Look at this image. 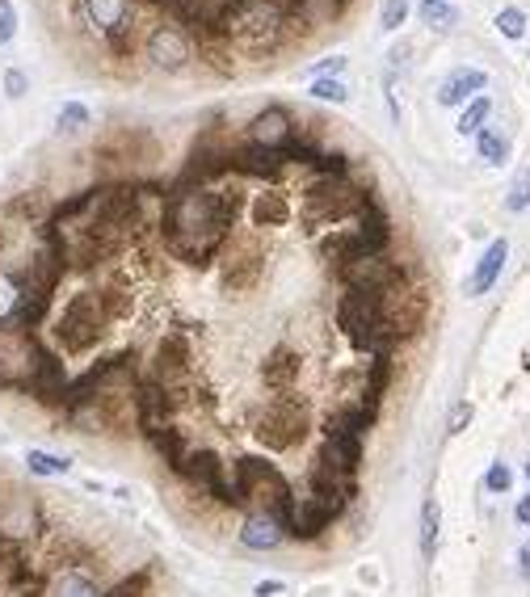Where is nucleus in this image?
Masks as SVG:
<instances>
[{"label": "nucleus", "mask_w": 530, "mask_h": 597, "mask_svg": "<svg viewBox=\"0 0 530 597\" xmlns=\"http://www.w3.org/2000/svg\"><path fill=\"white\" fill-rule=\"evenodd\" d=\"M244 211V194L236 190H169L165 185V211H160V240L165 253L177 257L190 270H211L215 257L228 249L232 228Z\"/></svg>", "instance_id": "obj_1"}, {"label": "nucleus", "mask_w": 530, "mask_h": 597, "mask_svg": "<svg viewBox=\"0 0 530 597\" xmlns=\"http://www.w3.org/2000/svg\"><path fill=\"white\" fill-rule=\"evenodd\" d=\"M139 379H144V362H139L135 349H118V354H106L89 362L80 375L68 379V391L64 400H59L55 408V425L64 429L76 413H85V408H93L101 396H118V391H131Z\"/></svg>", "instance_id": "obj_2"}, {"label": "nucleus", "mask_w": 530, "mask_h": 597, "mask_svg": "<svg viewBox=\"0 0 530 597\" xmlns=\"http://www.w3.org/2000/svg\"><path fill=\"white\" fill-rule=\"evenodd\" d=\"M333 320L341 328V337L350 341L358 354L379 358V354H396V337L383 328V295H362V291H341Z\"/></svg>", "instance_id": "obj_3"}, {"label": "nucleus", "mask_w": 530, "mask_h": 597, "mask_svg": "<svg viewBox=\"0 0 530 597\" xmlns=\"http://www.w3.org/2000/svg\"><path fill=\"white\" fill-rule=\"evenodd\" d=\"M375 190H366L362 181H354L350 173L345 177H316L308 190H303V207H299V219L308 223L312 232L320 228H333V223H345V219H358L362 207L371 202Z\"/></svg>", "instance_id": "obj_4"}, {"label": "nucleus", "mask_w": 530, "mask_h": 597, "mask_svg": "<svg viewBox=\"0 0 530 597\" xmlns=\"http://www.w3.org/2000/svg\"><path fill=\"white\" fill-rule=\"evenodd\" d=\"M106 312L97 303V291H76L64 307H55L51 316V345L59 354H89V349L106 337Z\"/></svg>", "instance_id": "obj_5"}, {"label": "nucleus", "mask_w": 530, "mask_h": 597, "mask_svg": "<svg viewBox=\"0 0 530 597\" xmlns=\"http://www.w3.org/2000/svg\"><path fill=\"white\" fill-rule=\"evenodd\" d=\"M282 38H287V17H282L274 5H265V0H249L228 26V47H236L249 59L278 55Z\"/></svg>", "instance_id": "obj_6"}, {"label": "nucleus", "mask_w": 530, "mask_h": 597, "mask_svg": "<svg viewBox=\"0 0 530 597\" xmlns=\"http://www.w3.org/2000/svg\"><path fill=\"white\" fill-rule=\"evenodd\" d=\"M333 278L345 286V291H362V295H396L413 282L409 265L400 257L383 253V257H362V261H345V265H329Z\"/></svg>", "instance_id": "obj_7"}, {"label": "nucleus", "mask_w": 530, "mask_h": 597, "mask_svg": "<svg viewBox=\"0 0 530 597\" xmlns=\"http://www.w3.org/2000/svg\"><path fill=\"white\" fill-rule=\"evenodd\" d=\"M181 484H190L198 492L219 505V509H236V492H232V480H228V463L215 446H190V455L181 459V467L173 471Z\"/></svg>", "instance_id": "obj_8"}, {"label": "nucleus", "mask_w": 530, "mask_h": 597, "mask_svg": "<svg viewBox=\"0 0 530 597\" xmlns=\"http://www.w3.org/2000/svg\"><path fill=\"white\" fill-rule=\"evenodd\" d=\"M148 370L169 391H190L194 387V333L190 328H169V333L156 341Z\"/></svg>", "instance_id": "obj_9"}, {"label": "nucleus", "mask_w": 530, "mask_h": 597, "mask_svg": "<svg viewBox=\"0 0 530 597\" xmlns=\"http://www.w3.org/2000/svg\"><path fill=\"white\" fill-rule=\"evenodd\" d=\"M257 434L270 450H291L308 434V413L295 396H278L274 404H265V413L257 417Z\"/></svg>", "instance_id": "obj_10"}, {"label": "nucleus", "mask_w": 530, "mask_h": 597, "mask_svg": "<svg viewBox=\"0 0 530 597\" xmlns=\"http://www.w3.org/2000/svg\"><path fill=\"white\" fill-rule=\"evenodd\" d=\"M425 320H430V295L421 291V286H404V291H396V295H387L383 299V328L392 333L400 345L404 341H413L421 328H425Z\"/></svg>", "instance_id": "obj_11"}, {"label": "nucleus", "mask_w": 530, "mask_h": 597, "mask_svg": "<svg viewBox=\"0 0 530 597\" xmlns=\"http://www.w3.org/2000/svg\"><path fill=\"white\" fill-rule=\"evenodd\" d=\"M308 492H312V501L333 505V509L345 513V509L358 501V476H345V471L329 455H316L308 463Z\"/></svg>", "instance_id": "obj_12"}, {"label": "nucleus", "mask_w": 530, "mask_h": 597, "mask_svg": "<svg viewBox=\"0 0 530 597\" xmlns=\"http://www.w3.org/2000/svg\"><path fill=\"white\" fill-rule=\"evenodd\" d=\"M148 59H152V68L160 72H186L190 68V59H194V43H190V34L181 30V26H165L160 22L152 34H148V43H144Z\"/></svg>", "instance_id": "obj_13"}, {"label": "nucleus", "mask_w": 530, "mask_h": 597, "mask_svg": "<svg viewBox=\"0 0 530 597\" xmlns=\"http://www.w3.org/2000/svg\"><path fill=\"white\" fill-rule=\"evenodd\" d=\"M232 169H236L240 177H253V181H265V185H278L282 173H287V156H282L278 148H261V143L244 139V143H236V152H232Z\"/></svg>", "instance_id": "obj_14"}, {"label": "nucleus", "mask_w": 530, "mask_h": 597, "mask_svg": "<svg viewBox=\"0 0 530 597\" xmlns=\"http://www.w3.org/2000/svg\"><path fill=\"white\" fill-rule=\"evenodd\" d=\"M341 518H345V513L333 509V505H320V501H312V497L299 501L295 522H291V530H287V543H320Z\"/></svg>", "instance_id": "obj_15"}, {"label": "nucleus", "mask_w": 530, "mask_h": 597, "mask_svg": "<svg viewBox=\"0 0 530 597\" xmlns=\"http://www.w3.org/2000/svg\"><path fill=\"white\" fill-rule=\"evenodd\" d=\"M295 135H299V127H295V118H291L287 106H265V110L253 114V122H249V139L261 143V148H278V152H282Z\"/></svg>", "instance_id": "obj_16"}, {"label": "nucleus", "mask_w": 530, "mask_h": 597, "mask_svg": "<svg viewBox=\"0 0 530 597\" xmlns=\"http://www.w3.org/2000/svg\"><path fill=\"white\" fill-rule=\"evenodd\" d=\"M299 366H303V358H299L295 345H274L261 362V383L270 387L274 396H287V391L299 383Z\"/></svg>", "instance_id": "obj_17"}, {"label": "nucleus", "mask_w": 530, "mask_h": 597, "mask_svg": "<svg viewBox=\"0 0 530 597\" xmlns=\"http://www.w3.org/2000/svg\"><path fill=\"white\" fill-rule=\"evenodd\" d=\"M396 379V362L392 354H379L362 366V391H358V404L366 408V417H375L379 421V408H383V396H387V387H392Z\"/></svg>", "instance_id": "obj_18"}, {"label": "nucleus", "mask_w": 530, "mask_h": 597, "mask_svg": "<svg viewBox=\"0 0 530 597\" xmlns=\"http://www.w3.org/2000/svg\"><path fill=\"white\" fill-rule=\"evenodd\" d=\"M139 438L148 442V450H152V455L165 463L169 471H177L181 459L190 455V442H186V434H181L177 425H148V429H139Z\"/></svg>", "instance_id": "obj_19"}, {"label": "nucleus", "mask_w": 530, "mask_h": 597, "mask_svg": "<svg viewBox=\"0 0 530 597\" xmlns=\"http://www.w3.org/2000/svg\"><path fill=\"white\" fill-rule=\"evenodd\" d=\"M505 261H509V240L501 236V240L488 244L484 257L476 261L472 278H467V295H488V291H493L497 278H501V270H505Z\"/></svg>", "instance_id": "obj_20"}, {"label": "nucleus", "mask_w": 530, "mask_h": 597, "mask_svg": "<svg viewBox=\"0 0 530 597\" xmlns=\"http://www.w3.org/2000/svg\"><path fill=\"white\" fill-rule=\"evenodd\" d=\"M488 85V76L480 68H455L451 76L438 85V101L442 106H467V101H476Z\"/></svg>", "instance_id": "obj_21"}, {"label": "nucleus", "mask_w": 530, "mask_h": 597, "mask_svg": "<svg viewBox=\"0 0 530 597\" xmlns=\"http://www.w3.org/2000/svg\"><path fill=\"white\" fill-rule=\"evenodd\" d=\"M240 543L249 547V551H274V547H282L287 539H282V526L270 518V513H249L244 518V526H240Z\"/></svg>", "instance_id": "obj_22"}, {"label": "nucleus", "mask_w": 530, "mask_h": 597, "mask_svg": "<svg viewBox=\"0 0 530 597\" xmlns=\"http://www.w3.org/2000/svg\"><path fill=\"white\" fill-rule=\"evenodd\" d=\"M80 9H85V17L101 34H110L122 17L135 13V0H80Z\"/></svg>", "instance_id": "obj_23"}, {"label": "nucleus", "mask_w": 530, "mask_h": 597, "mask_svg": "<svg viewBox=\"0 0 530 597\" xmlns=\"http://www.w3.org/2000/svg\"><path fill=\"white\" fill-rule=\"evenodd\" d=\"M291 219V202H287V194H257V202H253V223L257 228H282V223Z\"/></svg>", "instance_id": "obj_24"}, {"label": "nucleus", "mask_w": 530, "mask_h": 597, "mask_svg": "<svg viewBox=\"0 0 530 597\" xmlns=\"http://www.w3.org/2000/svg\"><path fill=\"white\" fill-rule=\"evenodd\" d=\"M51 597H101V589L80 568H59L55 585H51Z\"/></svg>", "instance_id": "obj_25"}, {"label": "nucleus", "mask_w": 530, "mask_h": 597, "mask_svg": "<svg viewBox=\"0 0 530 597\" xmlns=\"http://www.w3.org/2000/svg\"><path fill=\"white\" fill-rule=\"evenodd\" d=\"M261 270H265V261L249 253V257H240L223 270V286H228V291H249V286L261 282Z\"/></svg>", "instance_id": "obj_26"}, {"label": "nucleus", "mask_w": 530, "mask_h": 597, "mask_svg": "<svg viewBox=\"0 0 530 597\" xmlns=\"http://www.w3.org/2000/svg\"><path fill=\"white\" fill-rule=\"evenodd\" d=\"M97 303H101V312H106V320H122V316H131V291H127V282H106V286H97Z\"/></svg>", "instance_id": "obj_27"}, {"label": "nucleus", "mask_w": 530, "mask_h": 597, "mask_svg": "<svg viewBox=\"0 0 530 597\" xmlns=\"http://www.w3.org/2000/svg\"><path fill=\"white\" fill-rule=\"evenodd\" d=\"M438 530H442L438 497H425L421 501V555L425 560H434V551H438Z\"/></svg>", "instance_id": "obj_28"}, {"label": "nucleus", "mask_w": 530, "mask_h": 597, "mask_svg": "<svg viewBox=\"0 0 530 597\" xmlns=\"http://www.w3.org/2000/svg\"><path fill=\"white\" fill-rule=\"evenodd\" d=\"M476 152H480L484 164H505V160H509V139H505V131L484 127V131L476 135Z\"/></svg>", "instance_id": "obj_29"}, {"label": "nucleus", "mask_w": 530, "mask_h": 597, "mask_svg": "<svg viewBox=\"0 0 530 597\" xmlns=\"http://www.w3.org/2000/svg\"><path fill=\"white\" fill-rule=\"evenodd\" d=\"M488 114H493V101H488V97L467 101L463 114H459V135H480L488 127Z\"/></svg>", "instance_id": "obj_30"}, {"label": "nucleus", "mask_w": 530, "mask_h": 597, "mask_svg": "<svg viewBox=\"0 0 530 597\" xmlns=\"http://www.w3.org/2000/svg\"><path fill=\"white\" fill-rule=\"evenodd\" d=\"M345 5H350V0H308V9L299 13V22H308V26L337 22V17L345 13Z\"/></svg>", "instance_id": "obj_31"}, {"label": "nucleus", "mask_w": 530, "mask_h": 597, "mask_svg": "<svg viewBox=\"0 0 530 597\" xmlns=\"http://www.w3.org/2000/svg\"><path fill=\"white\" fill-rule=\"evenodd\" d=\"M148 585H152V568L144 564V568H135L131 576H122L118 585H110L101 597H144V589H148Z\"/></svg>", "instance_id": "obj_32"}, {"label": "nucleus", "mask_w": 530, "mask_h": 597, "mask_svg": "<svg viewBox=\"0 0 530 597\" xmlns=\"http://www.w3.org/2000/svg\"><path fill=\"white\" fill-rule=\"evenodd\" d=\"M30 471H34V476H64L68 459L47 455V450H30Z\"/></svg>", "instance_id": "obj_33"}, {"label": "nucleus", "mask_w": 530, "mask_h": 597, "mask_svg": "<svg viewBox=\"0 0 530 597\" xmlns=\"http://www.w3.org/2000/svg\"><path fill=\"white\" fill-rule=\"evenodd\" d=\"M530 207V169H522L518 173V181L514 185H509V194H505V211H526Z\"/></svg>", "instance_id": "obj_34"}, {"label": "nucleus", "mask_w": 530, "mask_h": 597, "mask_svg": "<svg viewBox=\"0 0 530 597\" xmlns=\"http://www.w3.org/2000/svg\"><path fill=\"white\" fill-rule=\"evenodd\" d=\"M312 97H320V101H333V106H341V101L350 97V89H345L337 76H316V80H312Z\"/></svg>", "instance_id": "obj_35"}, {"label": "nucleus", "mask_w": 530, "mask_h": 597, "mask_svg": "<svg viewBox=\"0 0 530 597\" xmlns=\"http://www.w3.org/2000/svg\"><path fill=\"white\" fill-rule=\"evenodd\" d=\"M404 17H409V0H383V9H379V26L383 30H400Z\"/></svg>", "instance_id": "obj_36"}, {"label": "nucleus", "mask_w": 530, "mask_h": 597, "mask_svg": "<svg viewBox=\"0 0 530 597\" xmlns=\"http://www.w3.org/2000/svg\"><path fill=\"white\" fill-rule=\"evenodd\" d=\"M497 30H501L505 38H522V34H526V13H522V9H501V13H497Z\"/></svg>", "instance_id": "obj_37"}, {"label": "nucleus", "mask_w": 530, "mask_h": 597, "mask_svg": "<svg viewBox=\"0 0 530 597\" xmlns=\"http://www.w3.org/2000/svg\"><path fill=\"white\" fill-rule=\"evenodd\" d=\"M484 488H488V492H497V497H501V492L514 488V471H509V463H493V467H488Z\"/></svg>", "instance_id": "obj_38"}, {"label": "nucleus", "mask_w": 530, "mask_h": 597, "mask_svg": "<svg viewBox=\"0 0 530 597\" xmlns=\"http://www.w3.org/2000/svg\"><path fill=\"white\" fill-rule=\"evenodd\" d=\"M89 127V110L80 106V101H68L64 110H59V131H80Z\"/></svg>", "instance_id": "obj_39"}, {"label": "nucleus", "mask_w": 530, "mask_h": 597, "mask_svg": "<svg viewBox=\"0 0 530 597\" xmlns=\"http://www.w3.org/2000/svg\"><path fill=\"white\" fill-rule=\"evenodd\" d=\"M421 22L434 26V30H451V26L459 22V13L446 9V5H438V9H425V5H421Z\"/></svg>", "instance_id": "obj_40"}, {"label": "nucleus", "mask_w": 530, "mask_h": 597, "mask_svg": "<svg viewBox=\"0 0 530 597\" xmlns=\"http://www.w3.org/2000/svg\"><path fill=\"white\" fill-rule=\"evenodd\" d=\"M160 5H165V13L173 17V26L186 30L190 17H194V9H198V0H160Z\"/></svg>", "instance_id": "obj_41"}, {"label": "nucleus", "mask_w": 530, "mask_h": 597, "mask_svg": "<svg viewBox=\"0 0 530 597\" xmlns=\"http://www.w3.org/2000/svg\"><path fill=\"white\" fill-rule=\"evenodd\" d=\"M467 421H472V404L459 400V404L451 408V417H446V434H463Z\"/></svg>", "instance_id": "obj_42"}, {"label": "nucleus", "mask_w": 530, "mask_h": 597, "mask_svg": "<svg viewBox=\"0 0 530 597\" xmlns=\"http://www.w3.org/2000/svg\"><path fill=\"white\" fill-rule=\"evenodd\" d=\"M13 34H17V9L9 5V0H0V47H5Z\"/></svg>", "instance_id": "obj_43"}, {"label": "nucleus", "mask_w": 530, "mask_h": 597, "mask_svg": "<svg viewBox=\"0 0 530 597\" xmlns=\"http://www.w3.org/2000/svg\"><path fill=\"white\" fill-rule=\"evenodd\" d=\"M337 72H345V55H333V59H320V64H316V76H337Z\"/></svg>", "instance_id": "obj_44"}, {"label": "nucleus", "mask_w": 530, "mask_h": 597, "mask_svg": "<svg viewBox=\"0 0 530 597\" xmlns=\"http://www.w3.org/2000/svg\"><path fill=\"white\" fill-rule=\"evenodd\" d=\"M5 89H9V97H22L26 93V76L22 72H9L5 76Z\"/></svg>", "instance_id": "obj_45"}, {"label": "nucleus", "mask_w": 530, "mask_h": 597, "mask_svg": "<svg viewBox=\"0 0 530 597\" xmlns=\"http://www.w3.org/2000/svg\"><path fill=\"white\" fill-rule=\"evenodd\" d=\"M514 518H518V526H530V492H526V497H518Z\"/></svg>", "instance_id": "obj_46"}, {"label": "nucleus", "mask_w": 530, "mask_h": 597, "mask_svg": "<svg viewBox=\"0 0 530 597\" xmlns=\"http://www.w3.org/2000/svg\"><path fill=\"white\" fill-rule=\"evenodd\" d=\"M253 593H257V597H274V593H282V581H261Z\"/></svg>", "instance_id": "obj_47"}, {"label": "nucleus", "mask_w": 530, "mask_h": 597, "mask_svg": "<svg viewBox=\"0 0 530 597\" xmlns=\"http://www.w3.org/2000/svg\"><path fill=\"white\" fill-rule=\"evenodd\" d=\"M518 572L530 581V543H522V551H518Z\"/></svg>", "instance_id": "obj_48"}, {"label": "nucleus", "mask_w": 530, "mask_h": 597, "mask_svg": "<svg viewBox=\"0 0 530 597\" xmlns=\"http://www.w3.org/2000/svg\"><path fill=\"white\" fill-rule=\"evenodd\" d=\"M421 5H425V9H438V5H446V0H421Z\"/></svg>", "instance_id": "obj_49"}, {"label": "nucleus", "mask_w": 530, "mask_h": 597, "mask_svg": "<svg viewBox=\"0 0 530 597\" xmlns=\"http://www.w3.org/2000/svg\"><path fill=\"white\" fill-rule=\"evenodd\" d=\"M135 5H160V0H135Z\"/></svg>", "instance_id": "obj_50"}, {"label": "nucleus", "mask_w": 530, "mask_h": 597, "mask_svg": "<svg viewBox=\"0 0 530 597\" xmlns=\"http://www.w3.org/2000/svg\"><path fill=\"white\" fill-rule=\"evenodd\" d=\"M522 471H526V480H530V459H526V467H522Z\"/></svg>", "instance_id": "obj_51"}, {"label": "nucleus", "mask_w": 530, "mask_h": 597, "mask_svg": "<svg viewBox=\"0 0 530 597\" xmlns=\"http://www.w3.org/2000/svg\"><path fill=\"white\" fill-rule=\"evenodd\" d=\"M265 5H278V0H265Z\"/></svg>", "instance_id": "obj_52"}]
</instances>
